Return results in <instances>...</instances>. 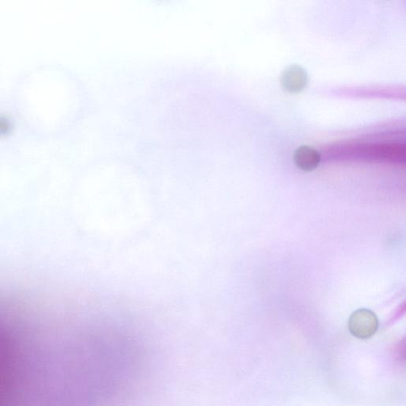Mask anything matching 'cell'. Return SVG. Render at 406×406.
I'll return each mask as SVG.
<instances>
[{
	"label": "cell",
	"instance_id": "obj_4",
	"mask_svg": "<svg viewBox=\"0 0 406 406\" xmlns=\"http://www.w3.org/2000/svg\"><path fill=\"white\" fill-rule=\"evenodd\" d=\"M320 154L315 149L303 145L295 150L294 162L295 165L304 172H312L319 166Z\"/></svg>",
	"mask_w": 406,
	"mask_h": 406
},
{
	"label": "cell",
	"instance_id": "obj_2",
	"mask_svg": "<svg viewBox=\"0 0 406 406\" xmlns=\"http://www.w3.org/2000/svg\"><path fill=\"white\" fill-rule=\"evenodd\" d=\"M379 320L377 316L368 309H359L353 313L348 320V330L351 334L359 339H368L377 332Z\"/></svg>",
	"mask_w": 406,
	"mask_h": 406
},
{
	"label": "cell",
	"instance_id": "obj_5",
	"mask_svg": "<svg viewBox=\"0 0 406 406\" xmlns=\"http://www.w3.org/2000/svg\"><path fill=\"white\" fill-rule=\"evenodd\" d=\"M11 129L10 120L5 116H0V134L8 133Z\"/></svg>",
	"mask_w": 406,
	"mask_h": 406
},
{
	"label": "cell",
	"instance_id": "obj_3",
	"mask_svg": "<svg viewBox=\"0 0 406 406\" xmlns=\"http://www.w3.org/2000/svg\"><path fill=\"white\" fill-rule=\"evenodd\" d=\"M308 83V75L299 65H290L282 74L281 84L286 92L299 93L303 91Z\"/></svg>",
	"mask_w": 406,
	"mask_h": 406
},
{
	"label": "cell",
	"instance_id": "obj_1",
	"mask_svg": "<svg viewBox=\"0 0 406 406\" xmlns=\"http://www.w3.org/2000/svg\"><path fill=\"white\" fill-rule=\"evenodd\" d=\"M41 357L31 342H0V406H49Z\"/></svg>",
	"mask_w": 406,
	"mask_h": 406
}]
</instances>
